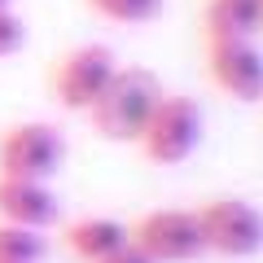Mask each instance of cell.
<instances>
[{"mask_svg":"<svg viewBox=\"0 0 263 263\" xmlns=\"http://www.w3.org/2000/svg\"><path fill=\"white\" fill-rule=\"evenodd\" d=\"M0 9H13V0H0Z\"/></svg>","mask_w":263,"mask_h":263,"instance_id":"cell-15","label":"cell"},{"mask_svg":"<svg viewBox=\"0 0 263 263\" xmlns=\"http://www.w3.org/2000/svg\"><path fill=\"white\" fill-rule=\"evenodd\" d=\"M162 101V79L145 66H119L114 79L105 84V92L97 97V105L88 110V123L101 141L114 145H136L145 119L154 114V105Z\"/></svg>","mask_w":263,"mask_h":263,"instance_id":"cell-1","label":"cell"},{"mask_svg":"<svg viewBox=\"0 0 263 263\" xmlns=\"http://www.w3.org/2000/svg\"><path fill=\"white\" fill-rule=\"evenodd\" d=\"M22 44H27V27H22V18L13 9H0V62L13 57Z\"/></svg>","mask_w":263,"mask_h":263,"instance_id":"cell-13","label":"cell"},{"mask_svg":"<svg viewBox=\"0 0 263 263\" xmlns=\"http://www.w3.org/2000/svg\"><path fill=\"white\" fill-rule=\"evenodd\" d=\"M44 237L35 228H22V224H5L0 219V263H40L44 259Z\"/></svg>","mask_w":263,"mask_h":263,"instance_id":"cell-11","label":"cell"},{"mask_svg":"<svg viewBox=\"0 0 263 263\" xmlns=\"http://www.w3.org/2000/svg\"><path fill=\"white\" fill-rule=\"evenodd\" d=\"M127 241L149 263H193L206 254L202 228H197V211H180V206L145 211L136 224H127Z\"/></svg>","mask_w":263,"mask_h":263,"instance_id":"cell-4","label":"cell"},{"mask_svg":"<svg viewBox=\"0 0 263 263\" xmlns=\"http://www.w3.org/2000/svg\"><path fill=\"white\" fill-rule=\"evenodd\" d=\"M0 219L22 228H53L62 219L57 193L48 189V180H18V176H0Z\"/></svg>","mask_w":263,"mask_h":263,"instance_id":"cell-8","label":"cell"},{"mask_svg":"<svg viewBox=\"0 0 263 263\" xmlns=\"http://www.w3.org/2000/svg\"><path fill=\"white\" fill-rule=\"evenodd\" d=\"M88 9L119 27H145L162 13V0H88Z\"/></svg>","mask_w":263,"mask_h":263,"instance_id":"cell-12","label":"cell"},{"mask_svg":"<svg viewBox=\"0 0 263 263\" xmlns=\"http://www.w3.org/2000/svg\"><path fill=\"white\" fill-rule=\"evenodd\" d=\"M62 237H66V250L75 254V259L97 263V259H105V254L127 246V224H119L110 215H84L75 224H66Z\"/></svg>","mask_w":263,"mask_h":263,"instance_id":"cell-10","label":"cell"},{"mask_svg":"<svg viewBox=\"0 0 263 263\" xmlns=\"http://www.w3.org/2000/svg\"><path fill=\"white\" fill-rule=\"evenodd\" d=\"M206 40H254L263 35V0H202Z\"/></svg>","mask_w":263,"mask_h":263,"instance_id":"cell-9","label":"cell"},{"mask_svg":"<svg viewBox=\"0 0 263 263\" xmlns=\"http://www.w3.org/2000/svg\"><path fill=\"white\" fill-rule=\"evenodd\" d=\"M202 132H206V114L193 97L162 92V101L154 105V114L145 119L141 136H136V149L154 167H180L202 145Z\"/></svg>","mask_w":263,"mask_h":263,"instance_id":"cell-2","label":"cell"},{"mask_svg":"<svg viewBox=\"0 0 263 263\" xmlns=\"http://www.w3.org/2000/svg\"><path fill=\"white\" fill-rule=\"evenodd\" d=\"M66 162V136L53 123H13L0 136V176H18V180H53Z\"/></svg>","mask_w":263,"mask_h":263,"instance_id":"cell-6","label":"cell"},{"mask_svg":"<svg viewBox=\"0 0 263 263\" xmlns=\"http://www.w3.org/2000/svg\"><path fill=\"white\" fill-rule=\"evenodd\" d=\"M97 263H149V259H145V254L141 250H136V246H123V250H114V254H105V259H97Z\"/></svg>","mask_w":263,"mask_h":263,"instance_id":"cell-14","label":"cell"},{"mask_svg":"<svg viewBox=\"0 0 263 263\" xmlns=\"http://www.w3.org/2000/svg\"><path fill=\"white\" fill-rule=\"evenodd\" d=\"M197 228H202V241L206 254L219 259H250L263 250V211L250 206L246 197H211L197 206Z\"/></svg>","mask_w":263,"mask_h":263,"instance_id":"cell-3","label":"cell"},{"mask_svg":"<svg viewBox=\"0 0 263 263\" xmlns=\"http://www.w3.org/2000/svg\"><path fill=\"white\" fill-rule=\"evenodd\" d=\"M206 79L228 101H263V48L254 40H206Z\"/></svg>","mask_w":263,"mask_h":263,"instance_id":"cell-7","label":"cell"},{"mask_svg":"<svg viewBox=\"0 0 263 263\" xmlns=\"http://www.w3.org/2000/svg\"><path fill=\"white\" fill-rule=\"evenodd\" d=\"M114 70H119V57L105 44H75L57 57L48 84H53V97L62 110L88 114L97 105V97L105 92V84L114 79Z\"/></svg>","mask_w":263,"mask_h":263,"instance_id":"cell-5","label":"cell"}]
</instances>
